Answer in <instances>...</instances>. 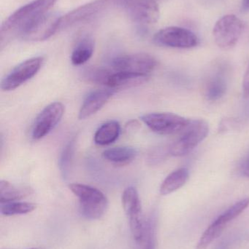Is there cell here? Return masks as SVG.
<instances>
[{"label":"cell","instance_id":"20","mask_svg":"<svg viewBox=\"0 0 249 249\" xmlns=\"http://www.w3.org/2000/svg\"><path fill=\"white\" fill-rule=\"evenodd\" d=\"M190 177V173L185 168H178L172 171L164 180L159 189L162 196H168L185 185Z\"/></svg>","mask_w":249,"mask_h":249},{"label":"cell","instance_id":"1","mask_svg":"<svg viewBox=\"0 0 249 249\" xmlns=\"http://www.w3.org/2000/svg\"><path fill=\"white\" fill-rule=\"evenodd\" d=\"M57 0H35L10 15L2 23L0 31L1 45L11 36L22 33L41 16L49 12Z\"/></svg>","mask_w":249,"mask_h":249},{"label":"cell","instance_id":"9","mask_svg":"<svg viewBox=\"0 0 249 249\" xmlns=\"http://www.w3.org/2000/svg\"><path fill=\"white\" fill-rule=\"evenodd\" d=\"M153 42L160 46L187 49L197 46L199 39L197 35L189 29L171 26L156 32Z\"/></svg>","mask_w":249,"mask_h":249},{"label":"cell","instance_id":"30","mask_svg":"<svg viewBox=\"0 0 249 249\" xmlns=\"http://www.w3.org/2000/svg\"><path fill=\"white\" fill-rule=\"evenodd\" d=\"M216 249H226V245H225V243H221V244H219V246L216 247Z\"/></svg>","mask_w":249,"mask_h":249},{"label":"cell","instance_id":"18","mask_svg":"<svg viewBox=\"0 0 249 249\" xmlns=\"http://www.w3.org/2000/svg\"><path fill=\"white\" fill-rule=\"evenodd\" d=\"M137 152L130 146H118L104 151L102 157L111 163L115 165H126L135 159Z\"/></svg>","mask_w":249,"mask_h":249},{"label":"cell","instance_id":"4","mask_svg":"<svg viewBox=\"0 0 249 249\" xmlns=\"http://www.w3.org/2000/svg\"><path fill=\"white\" fill-rule=\"evenodd\" d=\"M129 1L130 0H93L89 1L61 16L59 30L91 20L109 7L114 6L124 7Z\"/></svg>","mask_w":249,"mask_h":249},{"label":"cell","instance_id":"16","mask_svg":"<svg viewBox=\"0 0 249 249\" xmlns=\"http://www.w3.org/2000/svg\"><path fill=\"white\" fill-rule=\"evenodd\" d=\"M230 222V221L223 213L218 216L203 232L196 249H207L215 240L221 236Z\"/></svg>","mask_w":249,"mask_h":249},{"label":"cell","instance_id":"2","mask_svg":"<svg viewBox=\"0 0 249 249\" xmlns=\"http://www.w3.org/2000/svg\"><path fill=\"white\" fill-rule=\"evenodd\" d=\"M69 189L78 198L80 212L83 216L89 219H98L105 214L108 200L102 191L78 183L70 184Z\"/></svg>","mask_w":249,"mask_h":249},{"label":"cell","instance_id":"31","mask_svg":"<svg viewBox=\"0 0 249 249\" xmlns=\"http://www.w3.org/2000/svg\"><path fill=\"white\" fill-rule=\"evenodd\" d=\"M43 249L42 248H32V249Z\"/></svg>","mask_w":249,"mask_h":249},{"label":"cell","instance_id":"19","mask_svg":"<svg viewBox=\"0 0 249 249\" xmlns=\"http://www.w3.org/2000/svg\"><path fill=\"white\" fill-rule=\"evenodd\" d=\"M149 77L150 76L114 71L110 80L108 89L115 90L140 86L147 82Z\"/></svg>","mask_w":249,"mask_h":249},{"label":"cell","instance_id":"13","mask_svg":"<svg viewBox=\"0 0 249 249\" xmlns=\"http://www.w3.org/2000/svg\"><path fill=\"white\" fill-rule=\"evenodd\" d=\"M124 8L132 20L139 26H150L159 20V8L156 0H130Z\"/></svg>","mask_w":249,"mask_h":249},{"label":"cell","instance_id":"29","mask_svg":"<svg viewBox=\"0 0 249 249\" xmlns=\"http://www.w3.org/2000/svg\"><path fill=\"white\" fill-rule=\"evenodd\" d=\"M242 10L249 11V0H243Z\"/></svg>","mask_w":249,"mask_h":249},{"label":"cell","instance_id":"12","mask_svg":"<svg viewBox=\"0 0 249 249\" xmlns=\"http://www.w3.org/2000/svg\"><path fill=\"white\" fill-rule=\"evenodd\" d=\"M61 17L55 13H46L29 26L20 36L32 42L46 40L59 30Z\"/></svg>","mask_w":249,"mask_h":249},{"label":"cell","instance_id":"23","mask_svg":"<svg viewBox=\"0 0 249 249\" xmlns=\"http://www.w3.org/2000/svg\"><path fill=\"white\" fill-rule=\"evenodd\" d=\"M114 70L100 67H92L86 69L82 73L85 81L94 84L100 85L108 88Z\"/></svg>","mask_w":249,"mask_h":249},{"label":"cell","instance_id":"26","mask_svg":"<svg viewBox=\"0 0 249 249\" xmlns=\"http://www.w3.org/2000/svg\"><path fill=\"white\" fill-rule=\"evenodd\" d=\"M73 151H74V143L73 142H70L65 146L61 153L59 166L61 173L64 174V176L67 175V173L70 171V167L73 159Z\"/></svg>","mask_w":249,"mask_h":249},{"label":"cell","instance_id":"25","mask_svg":"<svg viewBox=\"0 0 249 249\" xmlns=\"http://www.w3.org/2000/svg\"><path fill=\"white\" fill-rule=\"evenodd\" d=\"M156 220L154 216H151L146 221L144 236L138 244L140 249H156Z\"/></svg>","mask_w":249,"mask_h":249},{"label":"cell","instance_id":"17","mask_svg":"<svg viewBox=\"0 0 249 249\" xmlns=\"http://www.w3.org/2000/svg\"><path fill=\"white\" fill-rule=\"evenodd\" d=\"M33 193L31 187L12 184L6 180L0 181V203H6L21 200Z\"/></svg>","mask_w":249,"mask_h":249},{"label":"cell","instance_id":"27","mask_svg":"<svg viewBox=\"0 0 249 249\" xmlns=\"http://www.w3.org/2000/svg\"><path fill=\"white\" fill-rule=\"evenodd\" d=\"M239 172L243 177L249 178V152L240 163Z\"/></svg>","mask_w":249,"mask_h":249},{"label":"cell","instance_id":"14","mask_svg":"<svg viewBox=\"0 0 249 249\" xmlns=\"http://www.w3.org/2000/svg\"><path fill=\"white\" fill-rule=\"evenodd\" d=\"M115 90L98 89L91 92L83 101L78 113L80 120H85L99 112L114 96Z\"/></svg>","mask_w":249,"mask_h":249},{"label":"cell","instance_id":"22","mask_svg":"<svg viewBox=\"0 0 249 249\" xmlns=\"http://www.w3.org/2000/svg\"><path fill=\"white\" fill-rule=\"evenodd\" d=\"M95 51V41L89 36L83 38L76 45L71 55V62L73 65L80 66L87 62Z\"/></svg>","mask_w":249,"mask_h":249},{"label":"cell","instance_id":"24","mask_svg":"<svg viewBox=\"0 0 249 249\" xmlns=\"http://www.w3.org/2000/svg\"><path fill=\"white\" fill-rule=\"evenodd\" d=\"M35 203L29 202H10V203H1L0 212L4 216H10L14 215L26 214L31 213L36 209Z\"/></svg>","mask_w":249,"mask_h":249},{"label":"cell","instance_id":"8","mask_svg":"<svg viewBox=\"0 0 249 249\" xmlns=\"http://www.w3.org/2000/svg\"><path fill=\"white\" fill-rule=\"evenodd\" d=\"M111 66L115 71L150 76L157 66V61L150 54L140 53L115 57Z\"/></svg>","mask_w":249,"mask_h":249},{"label":"cell","instance_id":"7","mask_svg":"<svg viewBox=\"0 0 249 249\" xmlns=\"http://www.w3.org/2000/svg\"><path fill=\"white\" fill-rule=\"evenodd\" d=\"M244 30L242 20L235 15L221 18L213 28V35L216 45L224 50L235 46Z\"/></svg>","mask_w":249,"mask_h":249},{"label":"cell","instance_id":"15","mask_svg":"<svg viewBox=\"0 0 249 249\" xmlns=\"http://www.w3.org/2000/svg\"><path fill=\"white\" fill-rule=\"evenodd\" d=\"M228 90V78L223 71H217L209 77L205 86V96L210 102L222 99Z\"/></svg>","mask_w":249,"mask_h":249},{"label":"cell","instance_id":"3","mask_svg":"<svg viewBox=\"0 0 249 249\" xmlns=\"http://www.w3.org/2000/svg\"><path fill=\"white\" fill-rule=\"evenodd\" d=\"M209 133V124L204 120L190 121L180 133L179 137L170 146L169 153L175 157L188 155L207 137Z\"/></svg>","mask_w":249,"mask_h":249},{"label":"cell","instance_id":"11","mask_svg":"<svg viewBox=\"0 0 249 249\" xmlns=\"http://www.w3.org/2000/svg\"><path fill=\"white\" fill-rule=\"evenodd\" d=\"M64 114V106L61 102H53L45 107L35 119L32 127V139L40 140L47 136L59 124Z\"/></svg>","mask_w":249,"mask_h":249},{"label":"cell","instance_id":"21","mask_svg":"<svg viewBox=\"0 0 249 249\" xmlns=\"http://www.w3.org/2000/svg\"><path fill=\"white\" fill-rule=\"evenodd\" d=\"M121 132V126L115 121H108L102 124L95 132L94 141L99 146L111 144L117 140Z\"/></svg>","mask_w":249,"mask_h":249},{"label":"cell","instance_id":"6","mask_svg":"<svg viewBox=\"0 0 249 249\" xmlns=\"http://www.w3.org/2000/svg\"><path fill=\"white\" fill-rule=\"evenodd\" d=\"M149 129L159 135L171 136L178 134L186 128L190 120L170 112H153L140 117Z\"/></svg>","mask_w":249,"mask_h":249},{"label":"cell","instance_id":"28","mask_svg":"<svg viewBox=\"0 0 249 249\" xmlns=\"http://www.w3.org/2000/svg\"><path fill=\"white\" fill-rule=\"evenodd\" d=\"M243 90H244V95L246 98L249 97V66L246 71L245 75L243 81Z\"/></svg>","mask_w":249,"mask_h":249},{"label":"cell","instance_id":"10","mask_svg":"<svg viewBox=\"0 0 249 249\" xmlns=\"http://www.w3.org/2000/svg\"><path fill=\"white\" fill-rule=\"evenodd\" d=\"M44 58L42 56L34 57L16 66L1 83V90L11 91L20 87L35 77L42 67Z\"/></svg>","mask_w":249,"mask_h":249},{"label":"cell","instance_id":"5","mask_svg":"<svg viewBox=\"0 0 249 249\" xmlns=\"http://www.w3.org/2000/svg\"><path fill=\"white\" fill-rule=\"evenodd\" d=\"M124 212L128 217L130 230L137 244H140L144 236L146 222L143 217L141 202L138 192L134 187L125 189L121 197Z\"/></svg>","mask_w":249,"mask_h":249}]
</instances>
